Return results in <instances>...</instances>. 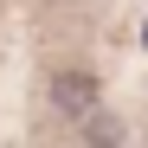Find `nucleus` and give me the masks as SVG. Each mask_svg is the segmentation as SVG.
I'll return each mask as SVG.
<instances>
[{"label":"nucleus","mask_w":148,"mask_h":148,"mask_svg":"<svg viewBox=\"0 0 148 148\" xmlns=\"http://www.w3.org/2000/svg\"><path fill=\"white\" fill-rule=\"evenodd\" d=\"M52 110L64 122H90L97 116V77L90 71H58L52 77Z\"/></svg>","instance_id":"nucleus-1"}]
</instances>
